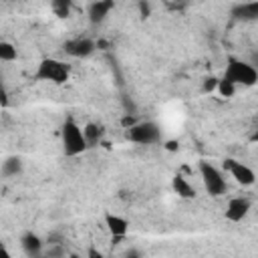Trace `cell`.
Returning <instances> with one entry per match:
<instances>
[{
  "label": "cell",
  "mask_w": 258,
  "mask_h": 258,
  "mask_svg": "<svg viewBox=\"0 0 258 258\" xmlns=\"http://www.w3.org/2000/svg\"><path fill=\"white\" fill-rule=\"evenodd\" d=\"M113 2L111 0H97V2H91L89 6H87V14H89V20L93 22V24H101L107 16H109V12L113 10Z\"/></svg>",
  "instance_id": "10"
},
{
  "label": "cell",
  "mask_w": 258,
  "mask_h": 258,
  "mask_svg": "<svg viewBox=\"0 0 258 258\" xmlns=\"http://www.w3.org/2000/svg\"><path fill=\"white\" fill-rule=\"evenodd\" d=\"M252 202L248 198H232L226 206V218L230 222H242L250 214Z\"/></svg>",
  "instance_id": "8"
},
{
  "label": "cell",
  "mask_w": 258,
  "mask_h": 258,
  "mask_svg": "<svg viewBox=\"0 0 258 258\" xmlns=\"http://www.w3.org/2000/svg\"><path fill=\"white\" fill-rule=\"evenodd\" d=\"M224 79L230 81L234 87L242 85V87H254L258 83V73L256 69L246 62V60H238V58H230L224 71Z\"/></svg>",
  "instance_id": "1"
},
{
  "label": "cell",
  "mask_w": 258,
  "mask_h": 258,
  "mask_svg": "<svg viewBox=\"0 0 258 258\" xmlns=\"http://www.w3.org/2000/svg\"><path fill=\"white\" fill-rule=\"evenodd\" d=\"M105 226H107V230L111 232L113 238H123L127 234V230H129V222L125 218H121V216H115V214H107L105 216Z\"/></svg>",
  "instance_id": "11"
},
{
  "label": "cell",
  "mask_w": 258,
  "mask_h": 258,
  "mask_svg": "<svg viewBox=\"0 0 258 258\" xmlns=\"http://www.w3.org/2000/svg\"><path fill=\"white\" fill-rule=\"evenodd\" d=\"M0 258H12V254H10L4 246H0Z\"/></svg>",
  "instance_id": "26"
},
{
  "label": "cell",
  "mask_w": 258,
  "mask_h": 258,
  "mask_svg": "<svg viewBox=\"0 0 258 258\" xmlns=\"http://www.w3.org/2000/svg\"><path fill=\"white\" fill-rule=\"evenodd\" d=\"M58 244H64V236H62L60 232H50V234L46 236L44 246H58Z\"/></svg>",
  "instance_id": "20"
},
{
  "label": "cell",
  "mask_w": 258,
  "mask_h": 258,
  "mask_svg": "<svg viewBox=\"0 0 258 258\" xmlns=\"http://www.w3.org/2000/svg\"><path fill=\"white\" fill-rule=\"evenodd\" d=\"M177 147H179L177 141H167V143H165V149H167V151H175Z\"/></svg>",
  "instance_id": "25"
},
{
  "label": "cell",
  "mask_w": 258,
  "mask_h": 258,
  "mask_svg": "<svg viewBox=\"0 0 258 258\" xmlns=\"http://www.w3.org/2000/svg\"><path fill=\"white\" fill-rule=\"evenodd\" d=\"M60 137H62V151L64 155L69 157H75V155H81L87 151V143H85V137H83V129L73 121H64L62 127H60Z\"/></svg>",
  "instance_id": "2"
},
{
  "label": "cell",
  "mask_w": 258,
  "mask_h": 258,
  "mask_svg": "<svg viewBox=\"0 0 258 258\" xmlns=\"http://www.w3.org/2000/svg\"><path fill=\"white\" fill-rule=\"evenodd\" d=\"M97 50V44L93 38H87V36H79V38H73L64 44V52L75 56V58H87L91 56L93 52Z\"/></svg>",
  "instance_id": "7"
},
{
  "label": "cell",
  "mask_w": 258,
  "mask_h": 258,
  "mask_svg": "<svg viewBox=\"0 0 258 258\" xmlns=\"http://www.w3.org/2000/svg\"><path fill=\"white\" fill-rule=\"evenodd\" d=\"M216 91H218L222 97L230 99V97H234V93H236V87H234L230 81H226V79H220V81H218V87H216Z\"/></svg>",
  "instance_id": "19"
},
{
  "label": "cell",
  "mask_w": 258,
  "mask_h": 258,
  "mask_svg": "<svg viewBox=\"0 0 258 258\" xmlns=\"http://www.w3.org/2000/svg\"><path fill=\"white\" fill-rule=\"evenodd\" d=\"M20 246L24 250V254L28 258H42V250H44V240L34 234V232H24L20 238Z\"/></svg>",
  "instance_id": "9"
},
{
  "label": "cell",
  "mask_w": 258,
  "mask_h": 258,
  "mask_svg": "<svg viewBox=\"0 0 258 258\" xmlns=\"http://www.w3.org/2000/svg\"><path fill=\"white\" fill-rule=\"evenodd\" d=\"M42 258H69V252H67L64 244H58V246H44Z\"/></svg>",
  "instance_id": "18"
},
{
  "label": "cell",
  "mask_w": 258,
  "mask_h": 258,
  "mask_svg": "<svg viewBox=\"0 0 258 258\" xmlns=\"http://www.w3.org/2000/svg\"><path fill=\"white\" fill-rule=\"evenodd\" d=\"M125 258H143V256H141V252H139V250H135V248H129V250L125 252Z\"/></svg>",
  "instance_id": "24"
},
{
  "label": "cell",
  "mask_w": 258,
  "mask_h": 258,
  "mask_svg": "<svg viewBox=\"0 0 258 258\" xmlns=\"http://www.w3.org/2000/svg\"><path fill=\"white\" fill-rule=\"evenodd\" d=\"M103 135H105V129L101 123H87L83 127V137H85V143H87V149L89 147H95L103 141Z\"/></svg>",
  "instance_id": "12"
},
{
  "label": "cell",
  "mask_w": 258,
  "mask_h": 258,
  "mask_svg": "<svg viewBox=\"0 0 258 258\" xmlns=\"http://www.w3.org/2000/svg\"><path fill=\"white\" fill-rule=\"evenodd\" d=\"M224 169L230 171V175H232V177L236 179V183H240V185H252V183L256 181L254 171H252L246 163H242V161L224 159Z\"/></svg>",
  "instance_id": "6"
},
{
  "label": "cell",
  "mask_w": 258,
  "mask_h": 258,
  "mask_svg": "<svg viewBox=\"0 0 258 258\" xmlns=\"http://www.w3.org/2000/svg\"><path fill=\"white\" fill-rule=\"evenodd\" d=\"M22 171V159L18 155H10L2 161V175L6 177H14Z\"/></svg>",
  "instance_id": "15"
},
{
  "label": "cell",
  "mask_w": 258,
  "mask_h": 258,
  "mask_svg": "<svg viewBox=\"0 0 258 258\" xmlns=\"http://www.w3.org/2000/svg\"><path fill=\"white\" fill-rule=\"evenodd\" d=\"M127 139L139 145H153L161 141V129L155 121H137L127 129Z\"/></svg>",
  "instance_id": "3"
},
{
  "label": "cell",
  "mask_w": 258,
  "mask_h": 258,
  "mask_svg": "<svg viewBox=\"0 0 258 258\" xmlns=\"http://www.w3.org/2000/svg\"><path fill=\"white\" fill-rule=\"evenodd\" d=\"M50 8H52V12H54L56 16H60V18H67V16L71 14L73 2H71V0H54V2L50 4Z\"/></svg>",
  "instance_id": "17"
},
{
  "label": "cell",
  "mask_w": 258,
  "mask_h": 258,
  "mask_svg": "<svg viewBox=\"0 0 258 258\" xmlns=\"http://www.w3.org/2000/svg\"><path fill=\"white\" fill-rule=\"evenodd\" d=\"M232 16L238 18V20H254V18H258V2L236 4L232 8Z\"/></svg>",
  "instance_id": "13"
},
{
  "label": "cell",
  "mask_w": 258,
  "mask_h": 258,
  "mask_svg": "<svg viewBox=\"0 0 258 258\" xmlns=\"http://www.w3.org/2000/svg\"><path fill=\"white\" fill-rule=\"evenodd\" d=\"M69 258H85V256H79V254H69Z\"/></svg>",
  "instance_id": "27"
},
{
  "label": "cell",
  "mask_w": 258,
  "mask_h": 258,
  "mask_svg": "<svg viewBox=\"0 0 258 258\" xmlns=\"http://www.w3.org/2000/svg\"><path fill=\"white\" fill-rule=\"evenodd\" d=\"M200 175H202V181L210 196L226 194V179L216 165H212L210 161H200Z\"/></svg>",
  "instance_id": "5"
},
{
  "label": "cell",
  "mask_w": 258,
  "mask_h": 258,
  "mask_svg": "<svg viewBox=\"0 0 258 258\" xmlns=\"http://www.w3.org/2000/svg\"><path fill=\"white\" fill-rule=\"evenodd\" d=\"M137 8H139V16H143V18H147V16L151 14V4H149V2H143V0H141V2L137 4Z\"/></svg>",
  "instance_id": "22"
},
{
  "label": "cell",
  "mask_w": 258,
  "mask_h": 258,
  "mask_svg": "<svg viewBox=\"0 0 258 258\" xmlns=\"http://www.w3.org/2000/svg\"><path fill=\"white\" fill-rule=\"evenodd\" d=\"M85 258H105V254L101 250H97V248H89L87 254H85Z\"/></svg>",
  "instance_id": "23"
},
{
  "label": "cell",
  "mask_w": 258,
  "mask_h": 258,
  "mask_svg": "<svg viewBox=\"0 0 258 258\" xmlns=\"http://www.w3.org/2000/svg\"><path fill=\"white\" fill-rule=\"evenodd\" d=\"M216 87H218V79H216V77H208V79H204L202 91H204V93H212Z\"/></svg>",
  "instance_id": "21"
},
{
  "label": "cell",
  "mask_w": 258,
  "mask_h": 258,
  "mask_svg": "<svg viewBox=\"0 0 258 258\" xmlns=\"http://www.w3.org/2000/svg\"><path fill=\"white\" fill-rule=\"evenodd\" d=\"M171 187H173V191H175L179 198H185V200L196 198V189H194V185H191L183 175H179V173L171 179Z\"/></svg>",
  "instance_id": "14"
},
{
  "label": "cell",
  "mask_w": 258,
  "mask_h": 258,
  "mask_svg": "<svg viewBox=\"0 0 258 258\" xmlns=\"http://www.w3.org/2000/svg\"><path fill=\"white\" fill-rule=\"evenodd\" d=\"M69 64L56 60V58H44L38 69H36V79L38 81H50V83H64L69 81Z\"/></svg>",
  "instance_id": "4"
},
{
  "label": "cell",
  "mask_w": 258,
  "mask_h": 258,
  "mask_svg": "<svg viewBox=\"0 0 258 258\" xmlns=\"http://www.w3.org/2000/svg\"><path fill=\"white\" fill-rule=\"evenodd\" d=\"M16 56H18V52H16L14 44L6 42V40H0V60L12 62V60H16Z\"/></svg>",
  "instance_id": "16"
}]
</instances>
